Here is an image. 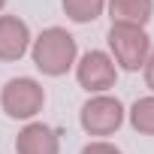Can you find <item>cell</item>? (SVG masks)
<instances>
[{"instance_id": "9", "label": "cell", "mask_w": 154, "mask_h": 154, "mask_svg": "<svg viewBox=\"0 0 154 154\" xmlns=\"http://www.w3.org/2000/svg\"><path fill=\"white\" fill-rule=\"evenodd\" d=\"M63 6V15L75 24H91L103 15L106 9V0H60Z\"/></svg>"}, {"instance_id": "4", "label": "cell", "mask_w": 154, "mask_h": 154, "mask_svg": "<svg viewBox=\"0 0 154 154\" xmlns=\"http://www.w3.org/2000/svg\"><path fill=\"white\" fill-rule=\"evenodd\" d=\"M124 118H127L124 103L118 97H112V94L88 97V103L79 112V124H82V130L88 136H112V133H118Z\"/></svg>"}, {"instance_id": "11", "label": "cell", "mask_w": 154, "mask_h": 154, "mask_svg": "<svg viewBox=\"0 0 154 154\" xmlns=\"http://www.w3.org/2000/svg\"><path fill=\"white\" fill-rule=\"evenodd\" d=\"M82 154H124L118 145H112V142H106V139H97V142H88L85 148H82Z\"/></svg>"}, {"instance_id": "12", "label": "cell", "mask_w": 154, "mask_h": 154, "mask_svg": "<svg viewBox=\"0 0 154 154\" xmlns=\"http://www.w3.org/2000/svg\"><path fill=\"white\" fill-rule=\"evenodd\" d=\"M142 75H145V88L154 94V48H151V54H148V60L142 66Z\"/></svg>"}, {"instance_id": "5", "label": "cell", "mask_w": 154, "mask_h": 154, "mask_svg": "<svg viewBox=\"0 0 154 154\" xmlns=\"http://www.w3.org/2000/svg\"><path fill=\"white\" fill-rule=\"evenodd\" d=\"M75 79L88 94H109V88H115L118 82V66L109 51L91 48L75 60Z\"/></svg>"}, {"instance_id": "8", "label": "cell", "mask_w": 154, "mask_h": 154, "mask_svg": "<svg viewBox=\"0 0 154 154\" xmlns=\"http://www.w3.org/2000/svg\"><path fill=\"white\" fill-rule=\"evenodd\" d=\"M112 24H136L145 27L154 15V0H106Z\"/></svg>"}, {"instance_id": "3", "label": "cell", "mask_w": 154, "mask_h": 154, "mask_svg": "<svg viewBox=\"0 0 154 154\" xmlns=\"http://www.w3.org/2000/svg\"><path fill=\"white\" fill-rule=\"evenodd\" d=\"M45 106V88L30 79V75H18L9 79L0 91V109L12 121H33Z\"/></svg>"}, {"instance_id": "13", "label": "cell", "mask_w": 154, "mask_h": 154, "mask_svg": "<svg viewBox=\"0 0 154 154\" xmlns=\"http://www.w3.org/2000/svg\"><path fill=\"white\" fill-rule=\"evenodd\" d=\"M6 3H9V0H0V12H3V6H6Z\"/></svg>"}, {"instance_id": "10", "label": "cell", "mask_w": 154, "mask_h": 154, "mask_svg": "<svg viewBox=\"0 0 154 154\" xmlns=\"http://www.w3.org/2000/svg\"><path fill=\"white\" fill-rule=\"evenodd\" d=\"M127 118H130V127H133L136 133H142V136H154V94L139 97V100L130 106Z\"/></svg>"}, {"instance_id": "6", "label": "cell", "mask_w": 154, "mask_h": 154, "mask_svg": "<svg viewBox=\"0 0 154 154\" xmlns=\"http://www.w3.org/2000/svg\"><path fill=\"white\" fill-rule=\"evenodd\" d=\"M30 27L18 15H0V60H21L30 51Z\"/></svg>"}, {"instance_id": "2", "label": "cell", "mask_w": 154, "mask_h": 154, "mask_svg": "<svg viewBox=\"0 0 154 154\" xmlns=\"http://www.w3.org/2000/svg\"><path fill=\"white\" fill-rule=\"evenodd\" d=\"M106 42H109V57L115 60V66L127 72L142 69L151 54V36L145 33V27H136V24H112L106 33Z\"/></svg>"}, {"instance_id": "7", "label": "cell", "mask_w": 154, "mask_h": 154, "mask_svg": "<svg viewBox=\"0 0 154 154\" xmlns=\"http://www.w3.org/2000/svg\"><path fill=\"white\" fill-rule=\"evenodd\" d=\"M15 154H60V139L48 124L27 121L15 136Z\"/></svg>"}, {"instance_id": "1", "label": "cell", "mask_w": 154, "mask_h": 154, "mask_svg": "<svg viewBox=\"0 0 154 154\" xmlns=\"http://www.w3.org/2000/svg\"><path fill=\"white\" fill-rule=\"evenodd\" d=\"M30 57H33V66L42 75L60 79L79 60V45H75V36L66 27H45L30 42Z\"/></svg>"}]
</instances>
